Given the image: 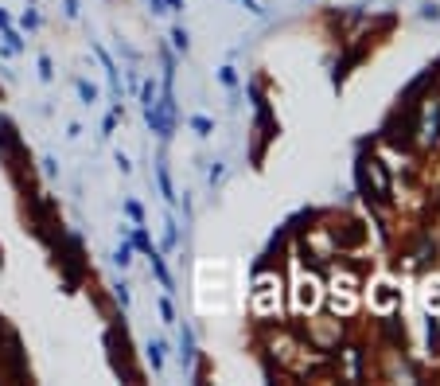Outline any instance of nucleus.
Returning <instances> with one entry per match:
<instances>
[{
	"mask_svg": "<svg viewBox=\"0 0 440 386\" xmlns=\"http://www.w3.org/2000/svg\"><path fill=\"white\" fill-rule=\"evenodd\" d=\"M79 94H82L86 102H94V94H98V90H94V86H86V82H79Z\"/></svg>",
	"mask_w": 440,
	"mask_h": 386,
	"instance_id": "f257e3e1",
	"label": "nucleus"
}]
</instances>
